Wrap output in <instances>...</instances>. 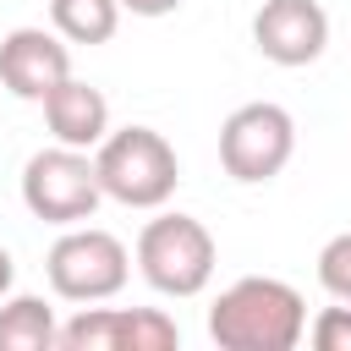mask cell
Listing matches in <instances>:
<instances>
[{
  "label": "cell",
  "instance_id": "obj_16",
  "mask_svg": "<svg viewBox=\"0 0 351 351\" xmlns=\"http://www.w3.org/2000/svg\"><path fill=\"white\" fill-rule=\"evenodd\" d=\"M11 280H16V263H11V252L0 247V302L11 296Z\"/></svg>",
  "mask_w": 351,
  "mask_h": 351
},
{
  "label": "cell",
  "instance_id": "obj_5",
  "mask_svg": "<svg viewBox=\"0 0 351 351\" xmlns=\"http://www.w3.org/2000/svg\"><path fill=\"white\" fill-rule=\"evenodd\" d=\"M291 154H296V121L274 99H252V104L230 110L225 126H219V165L241 186L274 181L291 165Z\"/></svg>",
  "mask_w": 351,
  "mask_h": 351
},
{
  "label": "cell",
  "instance_id": "obj_7",
  "mask_svg": "<svg viewBox=\"0 0 351 351\" xmlns=\"http://www.w3.org/2000/svg\"><path fill=\"white\" fill-rule=\"evenodd\" d=\"M66 351H176L181 329L159 307H77V318L60 324Z\"/></svg>",
  "mask_w": 351,
  "mask_h": 351
},
{
  "label": "cell",
  "instance_id": "obj_11",
  "mask_svg": "<svg viewBox=\"0 0 351 351\" xmlns=\"http://www.w3.org/2000/svg\"><path fill=\"white\" fill-rule=\"evenodd\" d=\"M60 346L55 307L44 296H5L0 302V351H49Z\"/></svg>",
  "mask_w": 351,
  "mask_h": 351
},
{
  "label": "cell",
  "instance_id": "obj_1",
  "mask_svg": "<svg viewBox=\"0 0 351 351\" xmlns=\"http://www.w3.org/2000/svg\"><path fill=\"white\" fill-rule=\"evenodd\" d=\"M307 335V302L274 274H241L208 307V340L219 351H291Z\"/></svg>",
  "mask_w": 351,
  "mask_h": 351
},
{
  "label": "cell",
  "instance_id": "obj_6",
  "mask_svg": "<svg viewBox=\"0 0 351 351\" xmlns=\"http://www.w3.org/2000/svg\"><path fill=\"white\" fill-rule=\"evenodd\" d=\"M44 274L60 302H110L132 274V252L99 225H66L44 258Z\"/></svg>",
  "mask_w": 351,
  "mask_h": 351
},
{
  "label": "cell",
  "instance_id": "obj_2",
  "mask_svg": "<svg viewBox=\"0 0 351 351\" xmlns=\"http://www.w3.org/2000/svg\"><path fill=\"white\" fill-rule=\"evenodd\" d=\"M93 165H99L104 197H115L126 208H165L176 197V181H181V159L165 143V132H154V126L110 132L93 148Z\"/></svg>",
  "mask_w": 351,
  "mask_h": 351
},
{
  "label": "cell",
  "instance_id": "obj_12",
  "mask_svg": "<svg viewBox=\"0 0 351 351\" xmlns=\"http://www.w3.org/2000/svg\"><path fill=\"white\" fill-rule=\"evenodd\" d=\"M49 27L66 44H110L121 27V0H49Z\"/></svg>",
  "mask_w": 351,
  "mask_h": 351
},
{
  "label": "cell",
  "instance_id": "obj_14",
  "mask_svg": "<svg viewBox=\"0 0 351 351\" xmlns=\"http://www.w3.org/2000/svg\"><path fill=\"white\" fill-rule=\"evenodd\" d=\"M313 346L318 351H351V302H340V307H324L318 318H313Z\"/></svg>",
  "mask_w": 351,
  "mask_h": 351
},
{
  "label": "cell",
  "instance_id": "obj_4",
  "mask_svg": "<svg viewBox=\"0 0 351 351\" xmlns=\"http://www.w3.org/2000/svg\"><path fill=\"white\" fill-rule=\"evenodd\" d=\"M104 186H99V165L88 148H38L27 165H22V203L33 219L44 225H88L93 208H99Z\"/></svg>",
  "mask_w": 351,
  "mask_h": 351
},
{
  "label": "cell",
  "instance_id": "obj_8",
  "mask_svg": "<svg viewBox=\"0 0 351 351\" xmlns=\"http://www.w3.org/2000/svg\"><path fill=\"white\" fill-rule=\"evenodd\" d=\"M71 77V44L55 27H11L0 38V88L11 99L44 104Z\"/></svg>",
  "mask_w": 351,
  "mask_h": 351
},
{
  "label": "cell",
  "instance_id": "obj_13",
  "mask_svg": "<svg viewBox=\"0 0 351 351\" xmlns=\"http://www.w3.org/2000/svg\"><path fill=\"white\" fill-rule=\"evenodd\" d=\"M318 285L335 302H351V230H340L318 247Z\"/></svg>",
  "mask_w": 351,
  "mask_h": 351
},
{
  "label": "cell",
  "instance_id": "obj_15",
  "mask_svg": "<svg viewBox=\"0 0 351 351\" xmlns=\"http://www.w3.org/2000/svg\"><path fill=\"white\" fill-rule=\"evenodd\" d=\"M121 11H132V16H170V11H181V0H121Z\"/></svg>",
  "mask_w": 351,
  "mask_h": 351
},
{
  "label": "cell",
  "instance_id": "obj_3",
  "mask_svg": "<svg viewBox=\"0 0 351 351\" xmlns=\"http://www.w3.org/2000/svg\"><path fill=\"white\" fill-rule=\"evenodd\" d=\"M219 247L208 236L203 219L192 214H159L137 230V274L159 291V296H197L214 280Z\"/></svg>",
  "mask_w": 351,
  "mask_h": 351
},
{
  "label": "cell",
  "instance_id": "obj_9",
  "mask_svg": "<svg viewBox=\"0 0 351 351\" xmlns=\"http://www.w3.org/2000/svg\"><path fill=\"white\" fill-rule=\"evenodd\" d=\"M252 44L263 60L296 71L329 49V11L318 0H263L252 16Z\"/></svg>",
  "mask_w": 351,
  "mask_h": 351
},
{
  "label": "cell",
  "instance_id": "obj_10",
  "mask_svg": "<svg viewBox=\"0 0 351 351\" xmlns=\"http://www.w3.org/2000/svg\"><path fill=\"white\" fill-rule=\"evenodd\" d=\"M44 126H49L55 143L93 154V148L110 137V99H104L99 88H88V82L66 77V82L44 99Z\"/></svg>",
  "mask_w": 351,
  "mask_h": 351
}]
</instances>
